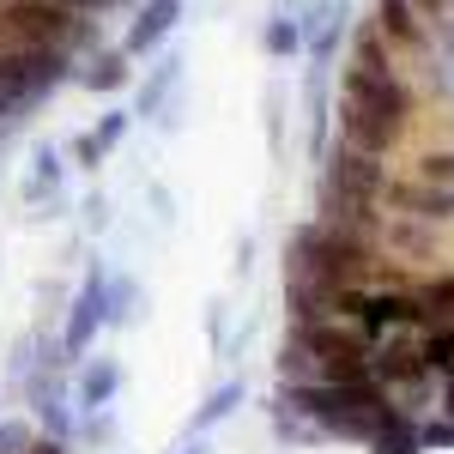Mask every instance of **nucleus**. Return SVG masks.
I'll use <instances>...</instances> for the list:
<instances>
[{"mask_svg":"<svg viewBox=\"0 0 454 454\" xmlns=\"http://www.w3.org/2000/svg\"><path fill=\"white\" fill-rule=\"evenodd\" d=\"M104 297H109V273L91 267L85 285H79V297H73V309H67V327H61V357H85L91 340L109 327L104 321Z\"/></svg>","mask_w":454,"mask_h":454,"instance_id":"f257e3e1","label":"nucleus"},{"mask_svg":"<svg viewBox=\"0 0 454 454\" xmlns=\"http://www.w3.org/2000/svg\"><path fill=\"white\" fill-rule=\"evenodd\" d=\"M406 140H412L406 128H394V121H382V115H370L357 104H340V145H357L370 158H400Z\"/></svg>","mask_w":454,"mask_h":454,"instance_id":"f03ea898","label":"nucleus"},{"mask_svg":"<svg viewBox=\"0 0 454 454\" xmlns=\"http://www.w3.org/2000/svg\"><path fill=\"white\" fill-rule=\"evenodd\" d=\"M176 19H182V0H145L140 19L128 25V43H121V49H128V61H134V55H152V49L176 31Z\"/></svg>","mask_w":454,"mask_h":454,"instance_id":"7ed1b4c3","label":"nucleus"},{"mask_svg":"<svg viewBox=\"0 0 454 454\" xmlns=\"http://www.w3.org/2000/svg\"><path fill=\"white\" fill-rule=\"evenodd\" d=\"M121 394V364L115 357H91L79 370V412H109Z\"/></svg>","mask_w":454,"mask_h":454,"instance_id":"20e7f679","label":"nucleus"},{"mask_svg":"<svg viewBox=\"0 0 454 454\" xmlns=\"http://www.w3.org/2000/svg\"><path fill=\"white\" fill-rule=\"evenodd\" d=\"M91 98H109V91H121L128 85V49H91V61L73 73Z\"/></svg>","mask_w":454,"mask_h":454,"instance_id":"39448f33","label":"nucleus"},{"mask_svg":"<svg viewBox=\"0 0 454 454\" xmlns=\"http://www.w3.org/2000/svg\"><path fill=\"white\" fill-rule=\"evenodd\" d=\"M61 176H67V164H61V152H55V145H36L31 176H25V200H31V207H43V200H55V194H61Z\"/></svg>","mask_w":454,"mask_h":454,"instance_id":"423d86ee","label":"nucleus"},{"mask_svg":"<svg viewBox=\"0 0 454 454\" xmlns=\"http://www.w3.org/2000/svg\"><path fill=\"white\" fill-rule=\"evenodd\" d=\"M36 424H43V436H73V412H67V387L55 382V376H43L36 382Z\"/></svg>","mask_w":454,"mask_h":454,"instance_id":"0eeeda50","label":"nucleus"},{"mask_svg":"<svg viewBox=\"0 0 454 454\" xmlns=\"http://www.w3.org/2000/svg\"><path fill=\"white\" fill-rule=\"evenodd\" d=\"M243 406V382H224V387H212L207 400H200V412H194V424H188V436H212L218 424L231 419Z\"/></svg>","mask_w":454,"mask_h":454,"instance_id":"6e6552de","label":"nucleus"},{"mask_svg":"<svg viewBox=\"0 0 454 454\" xmlns=\"http://www.w3.org/2000/svg\"><path fill=\"white\" fill-rule=\"evenodd\" d=\"M400 176H412V182H436V188H454V145H419L412 152V164Z\"/></svg>","mask_w":454,"mask_h":454,"instance_id":"1a4fd4ad","label":"nucleus"},{"mask_svg":"<svg viewBox=\"0 0 454 454\" xmlns=\"http://www.w3.org/2000/svg\"><path fill=\"white\" fill-rule=\"evenodd\" d=\"M170 85H176V61H164V67L145 79V98H140V115H158L164 109V98H170Z\"/></svg>","mask_w":454,"mask_h":454,"instance_id":"9d476101","label":"nucleus"},{"mask_svg":"<svg viewBox=\"0 0 454 454\" xmlns=\"http://www.w3.org/2000/svg\"><path fill=\"white\" fill-rule=\"evenodd\" d=\"M134 309V279H109V297H104V321L109 327H121Z\"/></svg>","mask_w":454,"mask_h":454,"instance_id":"9b49d317","label":"nucleus"},{"mask_svg":"<svg viewBox=\"0 0 454 454\" xmlns=\"http://www.w3.org/2000/svg\"><path fill=\"white\" fill-rule=\"evenodd\" d=\"M297 43H303V31L291 19H273L267 25V55H297Z\"/></svg>","mask_w":454,"mask_h":454,"instance_id":"f8f14e48","label":"nucleus"},{"mask_svg":"<svg viewBox=\"0 0 454 454\" xmlns=\"http://www.w3.org/2000/svg\"><path fill=\"white\" fill-rule=\"evenodd\" d=\"M91 134H98V145H104V152H115V145H121V134H128V109L98 115V128H91Z\"/></svg>","mask_w":454,"mask_h":454,"instance_id":"ddd939ff","label":"nucleus"},{"mask_svg":"<svg viewBox=\"0 0 454 454\" xmlns=\"http://www.w3.org/2000/svg\"><path fill=\"white\" fill-rule=\"evenodd\" d=\"M104 158H109V152H104V145H98V134H91V128H85V134L73 140V164H79V170H98Z\"/></svg>","mask_w":454,"mask_h":454,"instance_id":"4468645a","label":"nucleus"},{"mask_svg":"<svg viewBox=\"0 0 454 454\" xmlns=\"http://www.w3.org/2000/svg\"><path fill=\"white\" fill-rule=\"evenodd\" d=\"M25 454H67V442H61V436H31Z\"/></svg>","mask_w":454,"mask_h":454,"instance_id":"2eb2a0df","label":"nucleus"},{"mask_svg":"<svg viewBox=\"0 0 454 454\" xmlns=\"http://www.w3.org/2000/svg\"><path fill=\"white\" fill-rule=\"evenodd\" d=\"M207 449H212L207 436H194V442H188V449H182V454H207Z\"/></svg>","mask_w":454,"mask_h":454,"instance_id":"dca6fc26","label":"nucleus"}]
</instances>
